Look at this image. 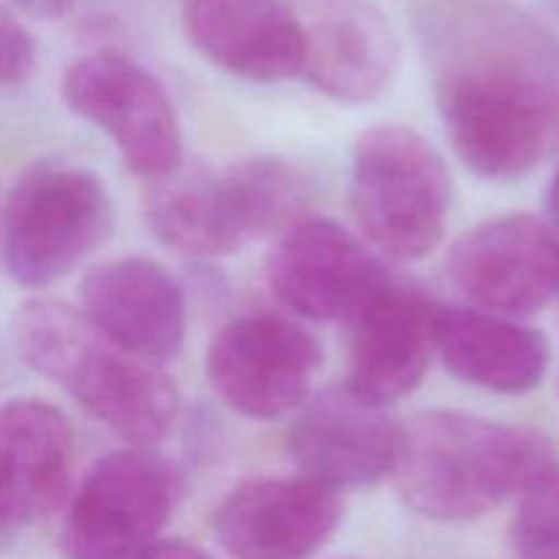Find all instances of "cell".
<instances>
[{
    "mask_svg": "<svg viewBox=\"0 0 559 559\" xmlns=\"http://www.w3.org/2000/svg\"><path fill=\"white\" fill-rule=\"evenodd\" d=\"M437 107L467 169L519 180L559 142V47L506 5L451 0L429 11Z\"/></svg>",
    "mask_w": 559,
    "mask_h": 559,
    "instance_id": "cell-1",
    "label": "cell"
},
{
    "mask_svg": "<svg viewBox=\"0 0 559 559\" xmlns=\"http://www.w3.org/2000/svg\"><path fill=\"white\" fill-rule=\"evenodd\" d=\"M557 467L540 431L437 409L402 426L393 480L415 513L453 524L519 500Z\"/></svg>",
    "mask_w": 559,
    "mask_h": 559,
    "instance_id": "cell-2",
    "label": "cell"
},
{
    "mask_svg": "<svg viewBox=\"0 0 559 559\" xmlns=\"http://www.w3.org/2000/svg\"><path fill=\"white\" fill-rule=\"evenodd\" d=\"M11 336L36 374L63 388L93 420L131 448H151L178 418V391L158 366L115 347L69 304L33 298L16 309Z\"/></svg>",
    "mask_w": 559,
    "mask_h": 559,
    "instance_id": "cell-3",
    "label": "cell"
},
{
    "mask_svg": "<svg viewBox=\"0 0 559 559\" xmlns=\"http://www.w3.org/2000/svg\"><path fill=\"white\" fill-rule=\"evenodd\" d=\"M453 180L445 158L409 126H374L353 153L349 205L360 233L393 260L431 254L445 233Z\"/></svg>",
    "mask_w": 559,
    "mask_h": 559,
    "instance_id": "cell-4",
    "label": "cell"
},
{
    "mask_svg": "<svg viewBox=\"0 0 559 559\" xmlns=\"http://www.w3.org/2000/svg\"><path fill=\"white\" fill-rule=\"evenodd\" d=\"M112 229V200L93 169L71 162L33 164L5 205L3 260L22 287L69 276Z\"/></svg>",
    "mask_w": 559,
    "mask_h": 559,
    "instance_id": "cell-5",
    "label": "cell"
},
{
    "mask_svg": "<svg viewBox=\"0 0 559 559\" xmlns=\"http://www.w3.org/2000/svg\"><path fill=\"white\" fill-rule=\"evenodd\" d=\"M74 115L112 140L120 158L147 183L183 164V134L162 82L126 55L102 49L74 60L63 76Z\"/></svg>",
    "mask_w": 559,
    "mask_h": 559,
    "instance_id": "cell-6",
    "label": "cell"
},
{
    "mask_svg": "<svg viewBox=\"0 0 559 559\" xmlns=\"http://www.w3.org/2000/svg\"><path fill=\"white\" fill-rule=\"evenodd\" d=\"M175 508V475L147 448L98 459L66 508V559H131L158 540Z\"/></svg>",
    "mask_w": 559,
    "mask_h": 559,
    "instance_id": "cell-7",
    "label": "cell"
},
{
    "mask_svg": "<svg viewBox=\"0 0 559 559\" xmlns=\"http://www.w3.org/2000/svg\"><path fill=\"white\" fill-rule=\"evenodd\" d=\"M320 366L317 338L276 314L238 317L216 333L205 355L213 391L251 420H278L304 407Z\"/></svg>",
    "mask_w": 559,
    "mask_h": 559,
    "instance_id": "cell-8",
    "label": "cell"
},
{
    "mask_svg": "<svg viewBox=\"0 0 559 559\" xmlns=\"http://www.w3.org/2000/svg\"><path fill=\"white\" fill-rule=\"evenodd\" d=\"M273 298L311 322H353L388 278L382 262L331 218H300L284 229L265 260Z\"/></svg>",
    "mask_w": 559,
    "mask_h": 559,
    "instance_id": "cell-9",
    "label": "cell"
},
{
    "mask_svg": "<svg viewBox=\"0 0 559 559\" xmlns=\"http://www.w3.org/2000/svg\"><path fill=\"white\" fill-rule=\"evenodd\" d=\"M448 276L473 309L535 317L559 295V233L527 213L491 218L453 246Z\"/></svg>",
    "mask_w": 559,
    "mask_h": 559,
    "instance_id": "cell-10",
    "label": "cell"
},
{
    "mask_svg": "<svg viewBox=\"0 0 559 559\" xmlns=\"http://www.w3.org/2000/svg\"><path fill=\"white\" fill-rule=\"evenodd\" d=\"M304 38L300 76L342 104L374 102L399 66V38L374 0H287Z\"/></svg>",
    "mask_w": 559,
    "mask_h": 559,
    "instance_id": "cell-11",
    "label": "cell"
},
{
    "mask_svg": "<svg viewBox=\"0 0 559 559\" xmlns=\"http://www.w3.org/2000/svg\"><path fill=\"white\" fill-rule=\"evenodd\" d=\"M342 497L295 478L246 480L213 516L218 549L229 559H309L342 524Z\"/></svg>",
    "mask_w": 559,
    "mask_h": 559,
    "instance_id": "cell-12",
    "label": "cell"
},
{
    "mask_svg": "<svg viewBox=\"0 0 559 559\" xmlns=\"http://www.w3.org/2000/svg\"><path fill=\"white\" fill-rule=\"evenodd\" d=\"M402 424L347 385L328 388L300 407L289 456L300 475L333 491L364 489L393 475Z\"/></svg>",
    "mask_w": 559,
    "mask_h": 559,
    "instance_id": "cell-13",
    "label": "cell"
},
{
    "mask_svg": "<svg viewBox=\"0 0 559 559\" xmlns=\"http://www.w3.org/2000/svg\"><path fill=\"white\" fill-rule=\"evenodd\" d=\"M80 298L82 314L93 328L134 358L158 366L183 347V289L145 257H120L91 267L82 278Z\"/></svg>",
    "mask_w": 559,
    "mask_h": 559,
    "instance_id": "cell-14",
    "label": "cell"
},
{
    "mask_svg": "<svg viewBox=\"0 0 559 559\" xmlns=\"http://www.w3.org/2000/svg\"><path fill=\"white\" fill-rule=\"evenodd\" d=\"M435 306L420 289L388 282L353 320L344 385L380 407L409 396L435 355Z\"/></svg>",
    "mask_w": 559,
    "mask_h": 559,
    "instance_id": "cell-15",
    "label": "cell"
},
{
    "mask_svg": "<svg viewBox=\"0 0 559 559\" xmlns=\"http://www.w3.org/2000/svg\"><path fill=\"white\" fill-rule=\"evenodd\" d=\"M74 431L58 407L16 399L0 407V527L41 522L69 495Z\"/></svg>",
    "mask_w": 559,
    "mask_h": 559,
    "instance_id": "cell-16",
    "label": "cell"
},
{
    "mask_svg": "<svg viewBox=\"0 0 559 559\" xmlns=\"http://www.w3.org/2000/svg\"><path fill=\"white\" fill-rule=\"evenodd\" d=\"M191 47L227 74L249 82L300 76L304 38L287 0H186Z\"/></svg>",
    "mask_w": 559,
    "mask_h": 559,
    "instance_id": "cell-17",
    "label": "cell"
},
{
    "mask_svg": "<svg viewBox=\"0 0 559 559\" xmlns=\"http://www.w3.org/2000/svg\"><path fill=\"white\" fill-rule=\"evenodd\" d=\"M435 353L459 380L500 396H524L544 382L549 342L519 320L473 306H435Z\"/></svg>",
    "mask_w": 559,
    "mask_h": 559,
    "instance_id": "cell-18",
    "label": "cell"
},
{
    "mask_svg": "<svg viewBox=\"0 0 559 559\" xmlns=\"http://www.w3.org/2000/svg\"><path fill=\"white\" fill-rule=\"evenodd\" d=\"M145 222L164 246L189 257H224L257 240L233 167L213 173L180 164L175 173L153 180Z\"/></svg>",
    "mask_w": 559,
    "mask_h": 559,
    "instance_id": "cell-19",
    "label": "cell"
},
{
    "mask_svg": "<svg viewBox=\"0 0 559 559\" xmlns=\"http://www.w3.org/2000/svg\"><path fill=\"white\" fill-rule=\"evenodd\" d=\"M511 538L522 559H559V467L519 497Z\"/></svg>",
    "mask_w": 559,
    "mask_h": 559,
    "instance_id": "cell-20",
    "label": "cell"
},
{
    "mask_svg": "<svg viewBox=\"0 0 559 559\" xmlns=\"http://www.w3.org/2000/svg\"><path fill=\"white\" fill-rule=\"evenodd\" d=\"M36 69V38L0 5V85H22Z\"/></svg>",
    "mask_w": 559,
    "mask_h": 559,
    "instance_id": "cell-21",
    "label": "cell"
},
{
    "mask_svg": "<svg viewBox=\"0 0 559 559\" xmlns=\"http://www.w3.org/2000/svg\"><path fill=\"white\" fill-rule=\"evenodd\" d=\"M131 559H216L207 555L202 546L189 544V540H153L142 551H136Z\"/></svg>",
    "mask_w": 559,
    "mask_h": 559,
    "instance_id": "cell-22",
    "label": "cell"
},
{
    "mask_svg": "<svg viewBox=\"0 0 559 559\" xmlns=\"http://www.w3.org/2000/svg\"><path fill=\"white\" fill-rule=\"evenodd\" d=\"M25 14L38 16V20H58L71 9L74 0H14Z\"/></svg>",
    "mask_w": 559,
    "mask_h": 559,
    "instance_id": "cell-23",
    "label": "cell"
},
{
    "mask_svg": "<svg viewBox=\"0 0 559 559\" xmlns=\"http://www.w3.org/2000/svg\"><path fill=\"white\" fill-rule=\"evenodd\" d=\"M546 216H549V224L559 233V167L551 175L549 189H546Z\"/></svg>",
    "mask_w": 559,
    "mask_h": 559,
    "instance_id": "cell-24",
    "label": "cell"
},
{
    "mask_svg": "<svg viewBox=\"0 0 559 559\" xmlns=\"http://www.w3.org/2000/svg\"><path fill=\"white\" fill-rule=\"evenodd\" d=\"M5 535H9V530H3V527H0V540H3Z\"/></svg>",
    "mask_w": 559,
    "mask_h": 559,
    "instance_id": "cell-25",
    "label": "cell"
},
{
    "mask_svg": "<svg viewBox=\"0 0 559 559\" xmlns=\"http://www.w3.org/2000/svg\"><path fill=\"white\" fill-rule=\"evenodd\" d=\"M555 3H557V11H559V0H555Z\"/></svg>",
    "mask_w": 559,
    "mask_h": 559,
    "instance_id": "cell-26",
    "label": "cell"
}]
</instances>
